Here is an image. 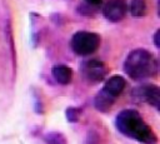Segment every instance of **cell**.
Returning a JSON list of instances; mask_svg holds the SVG:
<instances>
[{"instance_id": "cell-10", "label": "cell", "mask_w": 160, "mask_h": 144, "mask_svg": "<svg viewBox=\"0 0 160 144\" xmlns=\"http://www.w3.org/2000/svg\"><path fill=\"white\" fill-rule=\"evenodd\" d=\"M128 10L130 11V15L135 19L144 18L148 10V5L145 0H131L128 5Z\"/></svg>"}, {"instance_id": "cell-6", "label": "cell", "mask_w": 160, "mask_h": 144, "mask_svg": "<svg viewBox=\"0 0 160 144\" xmlns=\"http://www.w3.org/2000/svg\"><path fill=\"white\" fill-rule=\"evenodd\" d=\"M128 13V3L125 0H109L102 6V15L111 23L121 21Z\"/></svg>"}, {"instance_id": "cell-12", "label": "cell", "mask_w": 160, "mask_h": 144, "mask_svg": "<svg viewBox=\"0 0 160 144\" xmlns=\"http://www.w3.org/2000/svg\"><path fill=\"white\" fill-rule=\"evenodd\" d=\"M80 114H81V110L79 108H75V106H70L65 110L66 120L70 123H76L80 119Z\"/></svg>"}, {"instance_id": "cell-13", "label": "cell", "mask_w": 160, "mask_h": 144, "mask_svg": "<svg viewBox=\"0 0 160 144\" xmlns=\"http://www.w3.org/2000/svg\"><path fill=\"white\" fill-rule=\"evenodd\" d=\"M85 1H86L88 5H90V6H92V8L100 6V5L102 4V0H85Z\"/></svg>"}, {"instance_id": "cell-8", "label": "cell", "mask_w": 160, "mask_h": 144, "mask_svg": "<svg viewBox=\"0 0 160 144\" xmlns=\"http://www.w3.org/2000/svg\"><path fill=\"white\" fill-rule=\"evenodd\" d=\"M51 75L56 83H59L61 85H68V84H70V81L72 79V70L68 65L60 64V65L52 66Z\"/></svg>"}, {"instance_id": "cell-14", "label": "cell", "mask_w": 160, "mask_h": 144, "mask_svg": "<svg viewBox=\"0 0 160 144\" xmlns=\"http://www.w3.org/2000/svg\"><path fill=\"white\" fill-rule=\"evenodd\" d=\"M159 35H160V30H156V31H155V34H154V44H155V48H160Z\"/></svg>"}, {"instance_id": "cell-9", "label": "cell", "mask_w": 160, "mask_h": 144, "mask_svg": "<svg viewBox=\"0 0 160 144\" xmlns=\"http://www.w3.org/2000/svg\"><path fill=\"white\" fill-rule=\"evenodd\" d=\"M116 99H114L112 96H110L108 93H105L102 89L95 95L94 98V106L98 111H101V113H106L111 109V106L114 105Z\"/></svg>"}, {"instance_id": "cell-11", "label": "cell", "mask_w": 160, "mask_h": 144, "mask_svg": "<svg viewBox=\"0 0 160 144\" xmlns=\"http://www.w3.org/2000/svg\"><path fill=\"white\" fill-rule=\"evenodd\" d=\"M46 144H68V140L62 133L59 131H50L45 135Z\"/></svg>"}, {"instance_id": "cell-3", "label": "cell", "mask_w": 160, "mask_h": 144, "mask_svg": "<svg viewBox=\"0 0 160 144\" xmlns=\"http://www.w3.org/2000/svg\"><path fill=\"white\" fill-rule=\"evenodd\" d=\"M101 44V38L99 34L92 31H76L70 40L71 50L80 56H86L94 54Z\"/></svg>"}, {"instance_id": "cell-2", "label": "cell", "mask_w": 160, "mask_h": 144, "mask_svg": "<svg viewBox=\"0 0 160 144\" xmlns=\"http://www.w3.org/2000/svg\"><path fill=\"white\" fill-rule=\"evenodd\" d=\"M156 56L146 49H135L129 53L124 61V71L132 80L141 81L158 74Z\"/></svg>"}, {"instance_id": "cell-1", "label": "cell", "mask_w": 160, "mask_h": 144, "mask_svg": "<svg viewBox=\"0 0 160 144\" xmlns=\"http://www.w3.org/2000/svg\"><path fill=\"white\" fill-rule=\"evenodd\" d=\"M116 129L125 136L142 144H156L158 136L135 109L121 110L115 119Z\"/></svg>"}, {"instance_id": "cell-4", "label": "cell", "mask_w": 160, "mask_h": 144, "mask_svg": "<svg viewBox=\"0 0 160 144\" xmlns=\"http://www.w3.org/2000/svg\"><path fill=\"white\" fill-rule=\"evenodd\" d=\"M81 73L84 78L91 83H100L106 79L109 74L108 65L99 59H90L82 63Z\"/></svg>"}, {"instance_id": "cell-7", "label": "cell", "mask_w": 160, "mask_h": 144, "mask_svg": "<svg viewBox=\"0 0 160 144\" xmlns=\"http://www.w3.org/2000/svg\"><path fill=\"white\" fill-rule=\"evenodd\" d=\"M125 86H126V80H125V78L116 74V75H112V76H110V78L106 79L102 90H104L105 93H108L110 96H112L114 99H116V98L124 91Z\"/></svg>"}, {"instance_id": "cell-5", "label": "cell", "mask_w": 160, "mask_h": 144, "mask_svg": "<svg viewBox=\"0 0 160 144\" xmlns=\"http://www.w3.org/2000/svg\"><path fill=\"white\" fill-rule=\"evenodd\" d=\"M131 95L134 100L148 103L150 106H154L155 109H159L160 106V90L159 86L155 84H144L136 86L132 89Z\"/></svg>"}]
</instances>
